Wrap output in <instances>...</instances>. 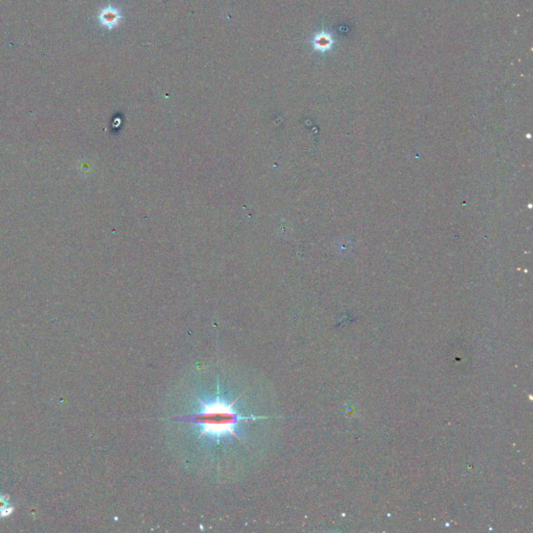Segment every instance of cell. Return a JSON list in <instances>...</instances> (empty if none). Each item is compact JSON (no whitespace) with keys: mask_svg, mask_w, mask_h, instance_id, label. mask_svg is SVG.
Instances as JSON below:
<instances>
[{"mask_svg":"<svg viewBox=\"0 0 533 533\" xmlns=\"http://www.w3.org/2000/svg\"><path fill=\"white\" fill-rule=\"evenodd\" d=\"M180 385L177 404L161 421L180 435L181 450L196 469L231 475L260 453V433L278 417L262 412L254 382H243L220 367L198 368Z\"/></svg>","mask_w":533,"mask_h":533,"instance_id":"1","label":"cell"},{"mask_svg":"<svg viewBox=\"0 0 533 533\" xmlns=\"http://www.w3.org/2000/svg\"><path fill=\"white\" fill-rule=\"evenodd\" d=\"M123 19L121 11L114 7V6H108L99 11L98 14V21L99 24L109 30H112L119 26Z\"/></svg>","mask_w":533,"mask_h":533,"instance_id":"2","label":"cell"},{"mask_svg":"<svg viewBox=\"0 0 533 533\" xmlns=\"http://www.w3.org/2000/svg\"><path fill=\"white\" fill-rule=\"evenodd\" d=\"M14 508L10 504L7 497L0 495V518H7L12 515Z\"/></svg>","mask_w":533,"mask_h":533,"instance_id":"3","label":"cell"}]
</instances>
